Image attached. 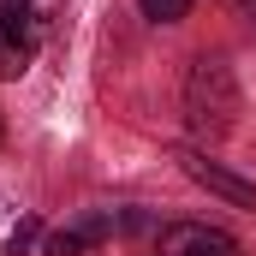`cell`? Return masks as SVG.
Here are the masks:
<instances>
[{"label":"cell","instance_id":"9c48e42d","mask_svg":"<svg viewBox=\"0 0 256 256\" xmlns=\"http://www.w3.org/2000/svg\"><path fill=\"white\" fill-rule=\"evenodd\" d=\"M238 6H250V0H238Z\"/></svg>","mask_w":256,"mask_h":256},{"label":"cell","instance_id":"277c9868","mask_svg":"<svg viewBox=\"0 0 256 256\" xmlns=\"http://www.w3.org/2000/svg\"><path fill=\"white\" fill-rule=\"evenodd\" d=\"M179 167L191 173L202 191H214V196H226V202H238V208H250V214H256V185L232 179V173H226V167H214L208 155H196V149H179Z\"/></svg>","mask_w":256,"mask_h":256},{"label":"cell","instance_id":"6da1fadb","mask_svg":"<svg viewBox=\"0 0 256 256\" xmlns=\"http://www.w3.org/2000/svg\"><path fill=\"white\" fill-rule=\"evenodd\" d=\"M185 114H191V131H196V137H220V131H232L238 90H232V72H226L220 60H196V66H191Z\"/></svg>","mask_w":256,"mask_h":256},{"label":"cell","instance_id":"52a82bcc","mask_svg":"<svg viewBox=\"0 0 256 256\" xmlns=\"http://www.w3.org/2000/svg\"><path fill=\"white\" fill-rule=\"evenodd\" d=\"M36 238H42V220L24 214V220L12 226V238H6V256H30V250H36Z\"/></svg>","mask_w":256,"mask_h":256},{"label":"cell","instance_id":"8992f818","mask_svg":"<svg viewBox=\"0 0 256 256\" xmlns=\"http://www.w3.org/2000/svg\"><path fill=\"white\" fill-rule=\"evenodd\" d=\"M24 66H30V48H24V42H18V36L0 24V78H18Z\"/></svg>","mask_w":256,"mask_h":256},{"label":"cell","instance_id":"3957f363","mask_svg":"<svg viewBox=\"0 0 256 256\" xmlns=\"http://www.w3.org/2000/svg\"><path fill=\"white\" fill-rule=\"evenodd\" d=\"M155 256H238V244L220 232V226H202V220H179L161 232Z\"/></svg>","mask_w":256,"mask_h":256},{"label":"cell","instance_id":"ba28073f","mask_svg":"<svg viewBox=\"0 0 256 256\" xmlns=\"http://www.w3.org/2000/svg\"><path fill=\"white\" fill-rule=\"evenodd\" d=\"M143 6V18H155V24H179L185 12H191V0H137Z\"/></svg>","mask_w":256,"mask_h":256},{"label":"cell","instance_id":"7a4b0ae2","mask_svg":"<svg viewBox=\"0 0 256 256\" xmlns=\"http://www.w3.org/2000/svg\"><path fill=\"white\" fill-rule=\"evenodd\" d=\"M60 12H66V0H0V24H6V30H12L30 54L54 36Z\"/></svg>","mask_w":256,"mask_h":256},{"label":"cell","instance_id":"5b68a950","mask_svg":"<svg viewBox=\"0 0 256 256\" xmlns=\"http://www.w3.org/2000/svg\"><path fill=\"white\" fill-rule=\"evenodd\" d=\"M108 232H114V220H108V214H84L78 226H60V232H48V238H42V256H84L90 244H102Z\"/></svg>","mask_w":256,"mask_h":256}]
</instances>
